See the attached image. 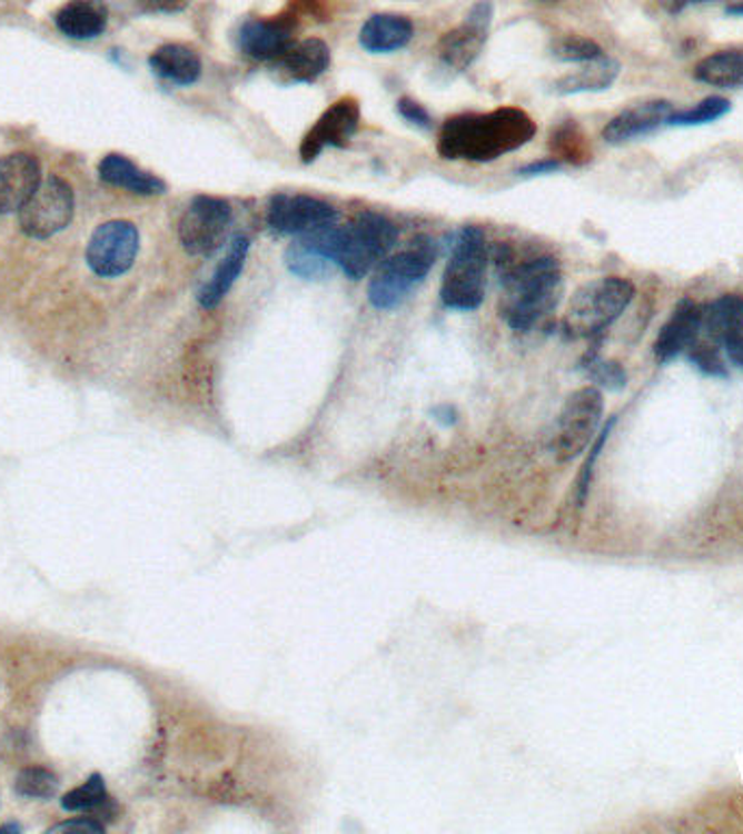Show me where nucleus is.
Segmentation results:
<instances>
[{
    "instance_id": "32",
    "label": "nucleus",
    "mask_w": 743,
    "mask_h": 834,
    "mask_svg": "<svg viewBox=\"0 0 743 834\" xmlns=\"http://www.w3.org/2000/svg\"><path fill=\"white\" fill-rule=\"evenodd\" d=\"M551 52L565 63H587L603 57V48L583 36H563L551 44Z\"/></svg>"
},
{
    "instance_id": "7",
    "label": "nucleus",
    "mask_w": 743,
    "mask_h": 834,
    "mask_svg": "<svg viewBox=\"0 0 743 834\" xmlns=\"http://www.w3.org/2000/svg\"><path fill=\"white\" fill-rule=\"evenodd\" d=\"M603 414L604 400L598 387H581L565 400L553 444L558 461H572L587 450L598 433Z\"/></svg>"
},
{
    "instance_id": "12",
    "label": "nucleus",
    "mask_w": 743,
    "mask_h": 834,
    "mask_svg": "<svg viewBox=\"0 0 743 834\" xmlns=\"http://www.w3.org/2000/svg\"><path fill=\"white\" fill-rule=\"evenodd\" d=\"M268 229L277 235L298 237L318 231L339 220L335 207L307 193H275L268 205Z\"/></svg>"
},
{
    "instance_id": "33",
    "label": "nucleus",
    "mask_w": 743,
    "mask_h": 834,
    "mask_svg": "<svg viewBox=\"0 0 743 834\" xmlns=\"http://www.w3.org/2000/svg\"><path fill=\"white\" fill-rule=\"evenodd\" d=\"M687 353H690V361L696 366L697 370L704 371L706 376H713V378H726L729 376L726 364L720 355V346H715L713 341L711 344L696 341Z\"/></svg>"
},
{
    "instance_id": "4",
    "label": "nucleus",
    "mask_w": 743,
    "mask_h": 834,
    "mask_svg": "<svg viewBox=\"0 0 743 834\" xmlns=\"http://www.w3.org/2000/svg\"><path fill=\"white\" fill-rule=\"evenodd\" d=\"M437 261V241L430 235H418L412 244L389 255L368 285V300L380 311H392L400 307L418 287Z\"/></svg>"
},
{
    "instance_id": "14",
    "label": "nucleus",
    "mask_w": 743,
    "mask_h": 834,
    "mask_svg": "<svg viewBox=\"0 0 743 834\" xmlns=\"http://www.w3.org/2000/svg\"><path fill=\"white\" fill-rule=\"evenodd\" d=\"M337 222L318 229V231L305 232L294 237V241L285 250V264L291 275L316 280L330 275L335 266V241H337Z\"/></svg>"
},
{
    "instance_id": "36",
    "label": "nucleus",
    "mask_w": 743,
    "mask_h": 834,
    "mask_svg": "<svg viewBox=\"0 0 743 834\" xmlns=\"http://www.w3.org/2000/svg\"><path fill=\"white\" fill-rule=\"evenodd\" d=\"M50 833H105V824L96 822L92 817H81V820H72V822H66V824H59L55 828H50Z\"/></svg>"
},
{
    "instance_id": "8",
    "label": "nucleus",
    "mask_w": 743,
    "mask_h": 834,
    "mask_svg": "<svg viewBox=\"0 0 743 834\" xmlns=\"http://www.w3.org/2000/svg\"><path fill=\"white\" fill-rule=\"evenodd\" d=\"M232 209L225 198L196 196L179 222V241L191 257H211L231 231Z\"/></svg>"
},
{
    "instance_id": "26",
    "label": "nucleus",
    "mask_w": 743,
    "mask_h": 834,
    "mask_svg": "<svg viewBox=\"0 0 743 834\" xmlns=\"http://www.w3.org/2000/svg\"><path fill=\"white\" fill-rule=\"evenodd\" d=\"M620 75V63L611 57H598L594 61L583 63L578 70L561 77L555 83V92L583 93L603 92L608 90Z\"/></svg>"
},
{
    "instance_id": "5",
    "label": "nucleus",
    "mask_w": 743,
    "mask_h": 834,
    "mask_svg": "<svg viewBox=\"0 0 743 834\" xmlns=\"http://www.w3.org/2000/svg\"><path fill=\"white\" fill-rule=\"evenodd\" d=\"M398 241V229L380 214H359L353 222L337 227L335 266L353 280L368 277L392 252Z\"/></svg>"
},
{
    "instance_id": "21",
    "label": "nucleus",
    "mask_w": 743,
    "mask_h": 834,
    "mask_svg": "<svg viewBox=\"0 0 743 834\" xmlns=\"http://www.w3.org/2000/svg\"><path fill=\"white\" fill-rule=\"evenodd\" d=\"M98 177L107 186L120 187L140 196H161L168 191L166 181L141 170L129 157L118 152H109L107 157H102V161L98 163Z\"/></svg>"
},
{
    "instance_id": "30",
    "label": "nucleus",
    "mask_w": 743,
    "mask_h": 834,
    "mask_svg": "<svg viewBox=\"0 0 743 834\" xmlns=\"http://www.w3.org/2000/svg\"><path fill=\"white\" fill-rule=\"evenodd\" d=\"M553 150L557 161H569V163H583L590 159V146L583 131L574 122L561 125L553 133Z\"/></svg>"
},
{
    "instance_id": "1",
    "label": "nucleus",
    "mask_w": 743,
    "mask_h": 834,
    "mask_svg": "<svg viewBox=\"0 0 743 834\" xmlns=\"http://www.w3.org/2000/svg\"><path fill=\"white\" fill-rule=\"evenodd\" d=\"M503 282L501 311L513 330L526 332L548 318L563 296V275L555 257H519L496 244L489 252Z\"/></svg>"
},
{
    "instance_id": "13",
    "label": "nucleus",
    "mask_w": 743,
    "mask_h": 834,
    "mask_svg": "<svg viewBox=\"0 0 743 834\" xmlns=\"http://www.w3.org/2000/svg\"><path fill=\"white\" fill-rule=\"evenodd\" d=\"M489 22H492V4L487 0L476 2L472 11L467 13L464 24L448 31L439 40L437 54L442 63L455 72H464L465 68H469L487 40Z\"/></svg>"
},
{
    "instance_id": "35",
    "label": "nucleus",
    "mask_w": 743,
    "mask_h": 834,
    "mask_svg": "<svg viewBox=\"0 0 743 834\" xmlns=\"http://www.w3.org/2000/svg\"><path fill=\"white\" fill-rule=\"evenodd\" d=\"M398 113L403 116V120L412 122L418 129H430L433 127L430 113L426 111L424 105H419L418 100H414V98H400L398 100Z\"/></svg>"
},
{
    "instance_id": "3",
    "label": "nucleus",
    "mask_w": 743,
    "mask_h": 834,
    "mask_svg": "<svg viewBox=\"0 0 743 834\" xmlns=\"http://www.w3.org/2000/svg\"><path fill=\"white\" fill-rule=\"evenodd\" d=\"M489 268V246L478 227H464L453 244V252L442 278L439 298L453 311H474L485 300Z\"/></svg>"
},
{
    "instance_id": "41",
    "label": "nucleus",
    "mask_w": 743,
    "mask_h": 834,
    "mask_svg": "<svg viewBox=\"0 0 743 834\" xmlns=\"http://www.w3.org/2000/svg\"><path fill=\"white\" fill-rule=\"evenodd\" d=\"M305 2H307V4H320L323 0H305Z\"/></svg>"
},
{
    "instance_id": "23",
    "label": "nucleus",
    "mask_w": 743,
    "mask_h": 834,
    "mask_svg": "<svg viewBox=\"0 0 743 834\" xmlns=\"http://www.w3.org/2000/svg\"><path fill=\"white\" fill-rule=\"evenodd\" d=\"M414 40V22L400 13H374L361 27L359 42L370 52H394Z\"/></svg>"
},
{
    "instance_id": "34",
    "label": "nucleus",
    "mask_w": 743,
    "mask_h": 834,
    "mask_svg": "<svg viewBox=\"0 0 743 834\" xmlns=\"http://www.w3.org/2000/svg\"><path fill=\"white\" fill-rule=\"evenodd\" d=\"M590 376L594 383L603 385L606 389H624L626 387V371L615 361H594L590 366Z\"/></svg>"
},
{
    "instance_id": "28",
    "label": "nucleus",
    "mask_w": 743,
    "mask_h": 834,
    "mask_svg": "<svg viewBox=\"0 0 743 834\" xmlns=\"http://www.w3.org/2000/svg\"><path fill=\"white\" fill-rule=\"evenodd\" d=\"M61 806L70 813H90V817L100 824H105L102 817L113 820V813H116V806L111 797L107 795L105 781L100 774H92L86 785L66 793L61 800Z\"/></svg>"
},
{
    "instance_id": "9",
    "label": "nucleus",
    "mask_w": 743,
    "mask_h": 834,
    "mask_svg": "<svg viewBox=\"0 0 743 834\" xmlns=\"http://www.w3.org/2000/svg\"><path fill=\"white\" fill-rule=\"evenodd\" d=\"M72 218L75 191L61 177H48L18 211L20 229L33 239H48L63 231Z\"/></svg>"
},
{
    "instance_id": "42",
    "label": "nucleus",
    "mask_w": 743,
    "mask_h": 834,
    "mask_svg": "<svg viewBox=\"0 0 743 834\" xmlns=\"http://www.w3.org/2000/svg\"><path fill=\"white\" fill-rule=\"evenodd\" d=\"M544 2H551V0H544Z\"/></svg>"
},
{
    "instance_id": "18",
    "label": "nucleus",
    "mask_w": 743,
    "mask_h": 834,
    "mask_svg": "<svg viewBox=\"0 0 743 834\" xmlns=\"http://www.w3.org/2000/svg\"><path fill=\"white\" fill-rule=\"evenodd\" d=\"M330 66V48L325 40L309 38L300 44H294L277 61H273L275 79L285 86L314 83L318 81Z\"/></svg>"
},
{
    "instance_id": "6",
    "label": "nucleus",
    "mask_w": 743,
    "mask_h": 834,
    "mask_svg": "<svg viewBox=\"0 0 743 834\" xmlns=\"http://www.w3.org/2000/svg\"><path fill=\"white\" fill-rule=\"evenodd\" d=\"M635 285L628 278L603 277L574 291L563 316L569 337H594L613 325L633 302Z\"/></svg>"
},
{
    "instance_id": "31",
    "label": "nucleus",
    "mask_w": 743,
    "mask_h": 834,
    "mask_svg": "<svg viewBox=\"0 0 743 834\" xmlns=\"http://www.w3.org/2000/svg\"><path fill=\"white\" fill-rule=\"evenodd\" d=\"M16 793L22 797H36V800H48L57 793L59 778L47 770V767H27L16 778Z\"/></svg>"
},
{
    "instance_id": "10",
    "label": "nucleus",
    "mask_w": 743,
    "mask_h": 834,
    "mask_svg": "<svg viewBox=\"0 0 743 834\" xmlns=\"http://www.w3.org/2000/svg\"><path fill=\"white\" fill-rule=\"evenodd\" d=\"M140 252V231L133 222L111 220L100 225L90 237L86 261L96 277L116 278L127 275Z\"/></svg>"
},
{
    "instance_id": "24",
    "label": "nucleus",
    "mask_w": 743,
    "mask_h": 834,
    "mask_svg": "<svg viewBox=\"0 0 743 834\" xmlns=\"http://www.w3.org/2000/svg\"><path fill=\"white\" fill-rule=\"evenodd\" d=\"M150 70L172 83V86H194L202 75V61L194 48L186 44H166L159 47L148 59Z\"/></svg>"
},
{
    "instance_id": "11",
    "label": "nucleus",
    "mask_w": 743,
    "mask_h": 834,
    "mask_svg": "<svg viewBox=\"0 0 743 834\" xmlns=\"http://www.w3.org/2000/svg\"><path fill=\"white\" fill-rule=\"evenodd\" d=\"M359 125H361L359 100L353 96H344L335 100L300 141V148H298L300 161L314 163L328 148H346L357 136Z\"/></svg>"
},
{
    "instance_id": "25",
    "label": "nucleus",
    "mask_w": 743,
    "mask_h": 834,
    "mask_svg": "<svg viewBox=\"0 0 743 834\" xmlns=\"http://www.w3.org/2000/svg\"><path fill=\"white\" fill-rule=\"evenodd\" d=\"M55 24L72 40H93L107 29V11L98 0H70L57 11Z\"/></svg>"
},
{
    "instance_id": "19",
    "label": "nucleus",
    "mask_w": 743,
    "mask_h": 834,
    "mask_svg": "<svg viewBox=\"0 0 743 834\" xmlns=\"http://www.w3.org/2000/svg\"><path fill=\"white\" fill-rule=\"evenodd\" d=\"M702 311L704 307L687 298L676 305L672 318L663 325L654 339V357L661 364L672 361L674 357H678L696 344L702 332Z\"/></svg>"
},
{
    "instance_id": "27",
    "label": "nucleus",
    "mask_w": 743,
    "mask_h": 834,
    "mask_svg": "<svg viewBox=\"0 0 743 834\" xmlns=\"http://www.w3.org/2000/svg\"><path fill=\"white\" fill-rule=\"evenodd\" d=\"M694 77L711 88H742L743 50H720L700 59Z\"/></svg>"
},
{
    "instance_id": "15",
    "label": "nucleus",
    "mask_w": 743,
    "mask_h": 834,
    "mask_svg": "<svg viewBox=\"0 0 743 834\" xmlns=\"http://www.w3.org/2000/svg\"><path fill=\"white\" fill-rule=\"evenodd\" d=\"M702 330L743 368V296H722L702 311Z\"/></svg>"
},
{
    "instance_id": "29",
    "label": "nucleus",
    "mask_w": 743,
    "mask_h": 834,
    "mask_svg": "<svg viewBox=\"0 0 743 834\" xmlns=\"http://www.w3.org/2000/svg\"><path fill=\"white\" fill-rule=\"evenodd\" d=\"M731 111V102L722 96H711L700 100L692 109L685 111H674L667 120V125L674 127H696V125H706L724 118Z\"/></svg>"
},
{
    "instance_id": "37",
    "label": "nucleus",
    "mask_w": 743,
    "mask_h": 834,
    "mask_svg": "<svg viewBox=\"0 0 743 834\" xmlns=\"http://www.w3.org/2000/svg\"><path fill=\"white\" fill-rule=\"evenodd\" d=\"M140 4L152 13H177L186 9L189 0H140Z\"/></svg>"
},
{
    "instance_id": "17",
    "label": "nucleus",
    "mask_w": 743,
    "mask_h": 834,
    "mask_svg": "<svg viewBox=\"0 0 743 834\" xmlns=\"http://www.w3.org/2000/svg\"><path fill=\"white\" fill-rule=\"evenodd\" d=\"M291 18H250L239 29V48L255 61H277L294 47Z\"/></svg>"
},
{
    "instance_id": "22",
    "label": "nucleus",
    "mask_w": 743,
    "mask_h": 834,
    "mask_svg": "<svg viewBox=\"0 0 743 834\" xmlns=\"http://www.w3.org/2000/svg\"><path fill=\"white\" fill-rule=\"evenodd\" d=\"M248 250H250V241L244 235L232 237V241L227 248V255L218 264L216 272L198 291V302H200L202 309H216L225 300V296L231 291L235 280L239 278L244 266H246Z\"/></svg>"
},
{
    "instance_id": "39",
    "label": "nucleus",
    "mask_w": 743,
    "mask_h": 834,
    "mask_svg": "<svg viewBox=\"0 0 743 834\" xmlns=\"http://www.w3.org/2000/svg\"><path fill=\"white\" fill-rule=\"evenodd\" d=\"M663 9H667L670 13H681L683 9H687L690 4H697V2H709V0H658Z\"/></svg>"
},
{
    "instance_id": "40",
    "label": "nucleus",
    "mask_w": 743,
    "mask_h": 834,
    "mask_svg": "<svg viewBox=\"0 0 743 834\" xmlns=\"http://www.w3.org/2000/svg\"><path fill=\"white\" fill-rule=\"evenodd\" d=\"M726 13H729V16H742L743 18V2H737V4H729V7H726Z\"/></svg>"
},
{
    "instance_id": "2",
    "label": "nucleus",
    "mask_w": 743,
    "mask_h": 834,
    "mask_svg": "<svg viewBox=\"0 0 743 834\" xmlns=\"http://www.w3.org/2000/svg\"><path fill=\"white\" fill-rule=\"evenodd\" d=\"M537 133L535 120L517 107L464 113L439 129L437 152L446 161H494L526 146Z\"/></svg>"
},
{
    "instance_id": "20",
    "label": "nucleus",
    "mask_w": 743,
    "mask_h": 834,
    "mask_svg": "<svg viewBox=\"0 0 743 834\" xmlns=\"http://www.w3.org/2000/svg\"><path fill=\"white\" fill-rule=\"evenodd\" d=\"M674 113V105L670 100H648L640 102L631 109L617 113L606 127L603 139L608 143H624L631 139L646 136L661 125H667L670 116Z\"/></svg>"
},
{
    "instance_id": "38",
    "label": "nucleus",
    "mask_w": 743,
    "mask_h": 834,
    "mask_svg": "<svg viewBox=\"0 0 743 834\" xmlns=\"http://www.w3.org/2000/svg\"><path fill=\"white\" fill-rule=\"evenodd\" d=\"M561 168V161H557L555 157L553 159H539L535 163H528L524 168L517 170L519 177H539V175H551Z\"/></svg>"
},
{
    "instance_id": "16",
    "label": "nucleus",
    "mask_w": 743,
    "mask_h": 834,
    "mask_svg": "<svg viewBox=\"0 0 743 834\" xmlns=\"http://www.w3.org/2000/svg\"><path fill=\"white\" fill-rule=\"evenodd\" d=\"M42 183L38 157L13 152L0 159V216L16 214Z\"/></svg>"
}]
</instances>
